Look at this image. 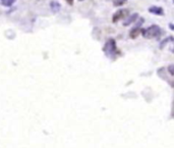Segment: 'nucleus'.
Segmentation results:
<instances>
[{
    "label": "nucleus",
    "instance_id": "nucleus-1",
    "mask_svg": "<svg viewBox=\"0 0 174 148\" xmlns=\"http://www.w3.org/2000/svg\"><path fill=\"white\" fill-rule=\"evenodd\" d=\"M142 35L147 39H153L156 37H159L161 34V29L159 26L157 25H153L149 27V28L142 30Z\"/></svg>",
    "mask_w": 174,
    "mask_h": 148
},
{
    "label": "nucleus",
    "instance_id": "nucleus-2",
    "mask_svg": "<svg viewBox=\"0 0 174 148\" xmlns=\"http://www.w3.org/2000/svg\"><path fill=\"white\" fill-rule=\"evenodd\" d=\"M103 50L108 57L109 56L111 57L114 55V54L116 53V44H115V41L113 40V39H109V40L106 42Z\"/></svg>",
    "mask_w": 174,
    "mask_h": 148
},
{
    "label": "nucleus",
    "instance_id": "nucleus-3",
    "mask_svg": "<svg viewBox=\"0 0 174 148\" xmlns=\"http://www.w3.org/2000/svg\"><path fill=\"white\" fill-rule=\"evenodd\" d=\"M127 15H128V10L127 9H119L113 14V18H112V22L117 23L118 21H120L122 18H125Z\"/></svg>",
    "mask_w": 174,
    "mask_h": 148
},
{
    "label": "nucleus",
    "instance_id": "nucleus-4",
    "mask_svg": "<svg viewBox=\"0 0 174 148\" xmlns=\"http://www.w3.org/2000/svg\"><path fill=\"white\" fill-rule=\"evenodd\" d=\"M143 23H144V18H141L140 21L138 22V24L135 25V27L130 31V38H137L138 35L141 34L142 32V29H141V26L143 25Z\"/></svg>",
    "mask_w": 174,
    "mask_h": 148
},
{
    "label": "nucleus",
    "instance_id": "nucleus-5",
    "mask_svg": "<svg viewBox=\"0 0 174 148\" xmlns=\"http://www.w3.org/2000/svg\"><path fill=\"white\" fill-rule=\"evenodd\" d=\"M149 13H153L155 15H159V17H161V15H164V9L162 8L161 6H157V5H152L149 7Z\"/></svg>",
    "mask_w": 174,
    "mask_h": 148
},
{
    "label": "nucleus",
    "instance_id": "nucleus-6",
    "mask_svg": "<svg viewBox=\"0 0 174 148\" xmlns=\"http://www.w3.org/2000/svg\"><path fill=\"white\" fill-rule=\"evenodd\" d=\"M138 18V13H134L133 14L129 15V17H126L125 18V21L123 22V26H129L130 24H133V23H134L137 19Z\"/></svg>",
    "mask_w": 174,
    "mask_h": 148
},
{
    "label": "nucleus",
    "instance_id": "nucleus-7",
    "mask_svg": "<svg viewBox=\"0 0 174 148\" xmlns=\"http://www.w3.org/2000/svg\"><path fill=\"white\" fill-rule=\"evenodd\" d=\"M50 8H51V11L53 13H57L58 11L60 10L61 8V5L60 3L58 1H55V0H53V1L50 2Z\"/></svg>",
    "mask_w": 174,
    "mask_h": 148
},
{
    "label": "nucleus",
    "instance_id": "nucleus-8",
    "mask_svg": "<svg viewBox=\"0 0 174 148\" xmlns=\"http://www.w3.org/2000/svg\"><path fill=\"white\" fill-rule=\"evenodd\" d=\"M17 0H0V3L4 7H10L12 6Z\"/></svg>",
    "mask_w": 174,
    "mask_h": 148
},
{
    "label": "nucleus",
    "instance_id": "nucleus-9",
    "mask_svg": "<svg viewBox=\"0 0 174 148\" xmlns=\"http://www.w3.org/2000/svg\"><path fill=\"white\" fill-rule=\"evenodd\" d=\"M127 2V0H113V5L115 7H120L122 5H124Z\"/></svg>",
    "mask_w": 174,
    "mask_h": 148
},
{
    "label": "nucleus",
    "instance_id": "nucleus-10",
    "mask_svg": "<svg viewBox=\"0 0 174 148\" xmlns=\"http://www.w3.org/2000/svg\"><path fill=\"white\" fill-rule=\"evenodd\" d=\"M168 69H169V72H170V75H173V64L169 65Z\"/></svg>",
    "mask_w": 174,
    "mask_h": 148
},
{
    "label": "nucleus",
    "instance_id": "nucleus-11",
    "mask_svg": "<svg viewBox=\"0 0 174 148\" xmlns=\"http://www.w3.org/2000/svg\"><path fill=\"white\" fill-rule=\"evenodd\" d=\"M65 1H66L67 4H69V5H72V4H73V1H75V0H65Z\"/></svg>",
    "mask_w": 174,
    "mask_h": 148
},
{
    "label": "nucleus",
    "instance_id": "nucleus-12",
    "mask_svg": "<svg viewBox=\"0 0 174 148\" xmlns=\"http://www.w3.org/2000/svg\"><path fill=\"white\" fill-rule=\"evenodd\" d=\"M170 29L173 30V25H172V24H170Z\"/></svg>",
    "mask_w": 174,
    "mask_h": 148
},
{
    "label": "nucleus",
    "instance_id": "nucleus-13",
    "mask_svg": "<svg viewBox=\"0 0 174 148\" xmlns=\"http://www.w3.org/2000/svg\"><path fill=\"white\" fill-rule=\"evenodd\" d=\"M79 1H84V0H79Z\"/></svg>",
    "mask_w": 174,
    "mask_h": 148
}]
</instances>
